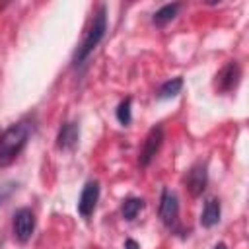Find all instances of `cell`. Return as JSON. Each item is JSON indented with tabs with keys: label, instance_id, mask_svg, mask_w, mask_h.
<instances>
[{
	"label": "cell",
	"instance_id": "6da1fadb",
	"mask_svg": "<svg viewBox=\"0 0 249 249\" xmlns=\"http://www.w3.org/2000/svg\"><path fill=\"white\" fill-rule=\"evenodd\" d=\"M33 132V123L23 119L12 126H8L0 134V167H8L16 161V158L23 152Z\"/></svg>",
	"mask_w": 249,
	"mask_h": 249
},
{
	"label": "cell",
	"instance_id": "7a4b0ae2",
	"mask_svg": "<svg viewBox=\"0 0 249 249\" xmlns=\"http://www.w3.org/2000/svg\"><path fill=\"white\" fill-rule=\"evenodd\" d=\"M105 31H107V10H105V6H99L97 12L93 14V19H91L82 43L78 45V49L74 53V58H72L74 66H80V64H84V60H88V56L95 51V47L105 37Z\"/></svg>",
	"mask_w": 249,
	"mask_h": 249
},
{
	"label": "cell",
	"instance_id": "3957f363",
	"mask_svg": "<svg viewBox=\"0 0 249 249\" xmlns=\"http://www.w3.org/2000/svg\"><path fill=\"white\" fill-rule=\"evenodd\" d=\"M12 231L19 243H27L31 239V235L35 231V214L31 208H19L14 212Z\"/></svg>",
	"mask_w": 249,
	"mask_h": 249
},
{
	"label": "cell",
	"instance_id": "277c9868",
	"mask_svg": "<svg viewBox=\"0 0 249 249\" xmlns=\"http://www.w3.org/2000/svg\"><path fill=\"white\" fill-rule=\"evenodd\" d=\"M161 142H163V126L161 124H156L150 128V132L146 134L144 138V146L140 150V156H138V163L142 167H148L152 163V160L156 158V154L160 152L161 148Z\"/></svg>",
	"mask_w": 249,
	"mask_h": 249
},
{
	"label": "cell",
	"instance_id": "5b68a950",
	"mask_svg": "<svg viewBox=\"0 0 249 249\" xmlns=\"http://www.w3.org/2000/svg\"><path fill=\"white\" fill-rule=\"evenodd\" d=\"M160 218L167 228H175L179 220V198L169 189L161 191L160 196Z\"/></svg>",
	"mask_w": 249,
	"mask_h": 249
},
{
	"label": "cell",
	"instance_id": "8992f818",
	"mask_svg": "<svg viewBox=\"0 0 249 249\" xmlns=\"http://www.w3.org/2000/svg\"><path fill=\"white\" fill-rule=\"evenodd\" d=\"M99 200V183L97 181H88L80 193L78 198V212L82 218H89L97 206Z\"/></svg>",
	"mask_w": 249,
	"mask_h": 249
},
{
	"label": "cell",
	"instance_id": "52a82bcc",
	"mask_svg": "<svg viewBox=\"0 0 249 249\" xmlns=\"http://www.w3.org/2000/svg\"><path fill=\"white\" fill-rule=\"evenodd\" d=\"M216 78H218V80H216V86H218V89H220L222 93H228V91L235 89L237 84H239V78H241V66H239V62H237V60H230V62L218 72Z\"/></svg>",
	"mask_w": 249,
	"mask_h": 249
},
{
	"label": "cell",
	"instance_id": "ba28073f",
	"mask_svg": "<svg viewBox=\"0 0 249 249\" xmlns=\"http://www.w3.org/2000/svg\"><path fill=\"white\" fill-rule=\"evenodd\" d=\"M187 191L191 193V196H200L208 185V171H206V165L204 163H195L189 173H187Z\"/></svg>",
	"mask_w": 249,
	"mask_h": 249
},
{
	"label": "cell",
	"instance_id": "9c48e42d",
	"mask_svg": "<svg viewBox=\"0 0 249 249\" xmlns=\"http://www.w3.org/2000/svg\"><path fill=\"white\" fill-rule=\"evenodd\" d=\"M80 140V126L78 123H64L56 134V148L62 152L74 150Z\"/></svg>",
	"mask_w": 249,
	"mask_h": 249
},
{
	"label": "cell",
	"instance_id": "30bf717a",
	"mask_svg": "<svg viewBox=\"0 0 249 249\" xmlns=\"http://www.w3.org/2000/svg\"><path fill=\"white\" fill-rule=\"evenodd\" d=\"M220 216H222L220 200L218 198H208L204 202V208H202V214H200V226L202 228H212L220 222Z\"/></svg>",
	"mask_w": 249,
	"mask_h": 249
},
{
	"label": "cell",
	"instance_id": "8fae6325",
	"mask_svg": "<svg viewBox=\"0 0 249 249\" xmlns=\"http://www.w3.org/2000/svg\"><path fill=\"white\" fill-rule=\"evenodd\" d=\"M179 8H181V4H179V2H173V4H165V6H161V8H160V10L154 14L152 21H154L158 27H163L165 23H169L171 19H175V16H177Z\"/></svg>",
	"mask_w": 249,
	"mask_h": 249
},
{
	"label": "cell",
	"instance_id": "7c38bea8",
	"mask_svg": "<svg viewBox=\"0 0 249 249\" xmlns=\"http://www.w3.org/2000/svg\"><path fill=\"white\" fill-rule=\"evenodd\" d=\"M183 88V78H171L167 82H163L158 89V97L160 99H169V97H175Z\"/></svg>",
	"mask_w": 249,
	"mask_h": 249
},
{
	"label": "cell",
	"instance_id": "4fadbf2b",
	"mask_svg": "<svg viewBox=\"0 0 249 249\" xmlns=\"http://www.w3.org/2000/svg\"><path fill=\"white\" fill-rule=\"evenodd\" d=\"M142 208H144V200L142 198H136V196H130V198H126L123 202L121 212H123V218L124 220H134Z\"/></svg>",
	"mask_w": 249,
	"mask_h": 249
},
{
	"label": "cell",
	"instance_id": "5bb4252c",
	"mask_svg": "<svg viewBox=\"0 0 249 249\" xmlns=\"http://www.w3.org/2000/svg\"><path fill=\"white\" fill-rule=\"evenodd\" d=\"M130 105H132V99L126 97V99H123V101L119 103V107H117V121H119L121 124H124V126L130 124V121H132Z\"/></svg>",
	"mask_w": 249,
	"mask_h": 249
},
{
	"label": "cell",
	"instance_id": "9a60e30c",
	"mask_svg": "<svg viewBox=\"0 0 249 249\" xmlns=\"http://www.w3.org/2000/svg\"><path fill=\"white\" fill-rule=\"evenodd\" d=\"M18 189V183H14V181H10V183H4L2 187H0V204H4L6 200H8V196L14 193Z\"/></svg>",
	"mask_w": 249,
	"mask_h": 249
},
{
	"label": "cell",
	"instance_id": "2e32d148",
	"mask_svg": "<svg viewBox=\"0 0 249 249\" xmlns=\"http://www.w3.org/2000/svg\"><path fill=\"white\" fill-rule=\"evenodd\" d=\"M124 249H140V245H138L134 239H126V241H124Z\"/></svg>",
	"mask_w": 249,
	"mask_h": 249
},
{
	"label": "cell",
	"instance_id": "e0dca14e",
	"mask_svg": "<svg viewBox=\"0 0 249 249\" xmlns=\"http://www.w3.org/2000/svg\"><path fill=\"white\" fill-rule=\"evenodd\" d=\"M214 249H228V247H226V245H224V243H218V245H216V247H214Z\"/></svg>",
	"mask_w": 249,
	"mask_h": 249
}]
</instances>
